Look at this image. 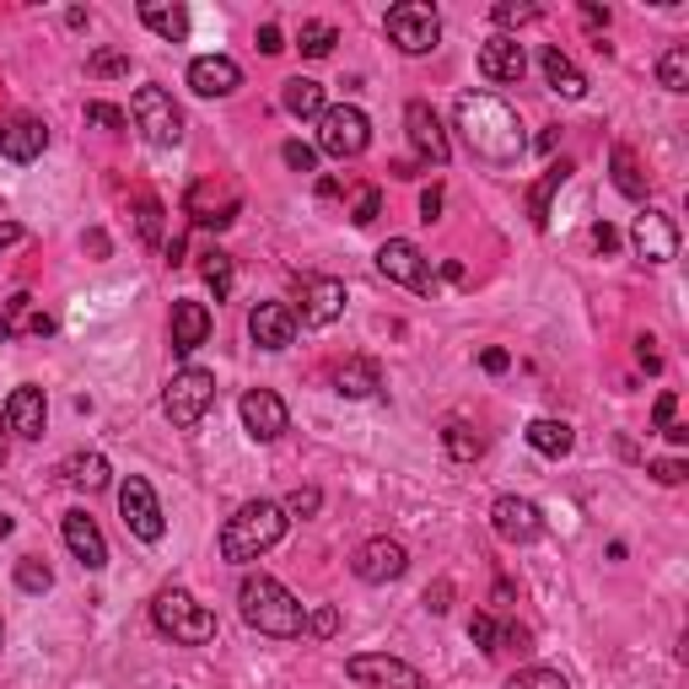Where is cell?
Segmentation results:
<instances>
[{
    "label": "cell",
    "instance_id": "30bf717a",
    "mask_svg": "<svg viewBox=\"0 0 689 689\" xmlns=\"http://www.w3.org/2000/svg\"><path fill=\"white\" fill-rule=\"evenodd\" d=\"M344 673L356 679L361 689H431L426 685V673L405 662V657H388V652H361L344 662Z\"/></svg>",
    "mask_w": 689,
    "mask_h": 689
},
{
    "label": "cell",
    "instance_id": "681fc988",
    "mask_svg": "<svg viewBox=\"0 0 689 689\" xmlns=\"http://www.w3.org/2000/svg\"><path fill=\"white\" fill-rule=\"evenodd\" d=\"M302 630H312V636H323V641H329V636L340 630V609H329V603H318V609H312V615H308V625H302Z\"/></svg>",
    "mask_w": 689,
    "mask_h": 689
},
{
    "label": "cell",
    "instance_id": "6f0895ef",
    "mask_svg": "<svg viewBox=\"0 0 689 689\" xmlns=\"http://www.w3.org/2000/svg\"><path fill=\"white\" fill-rule=\"evenodd\" d=\"M480 367H485V372H507V367H512V356H507V350H485Z\"/></svg>",
    "mask_w": 689,
    "mask_h": 689
},
{
    "label": "cell",
    "instance_id": "f35d334b",
    "mask_svg": "<svg viewBox=\"0 0 689 689\" xmlns=\"http://www.w3.org/2000/svg\"><path fill=\"white\" fill-rule=\"evenodd\" d=\"M136 232H140V242H162V200H151V194H140L136 200Z\"/></svg>",
    "mask_w": 689,
    "mask_h": 689
},
{
    "label": "cell",
    "instance_id": "8992f818",
    "mask_svg": "<svg viewBox=\"0 0 689 689\" xmlns=\"http://www.w3.org/2000/svg\"><path fill=\"white\" fill-rule=\"evenodd\" d=\"M372 146V119L361 113L356 103H340V108H323L318 113V151L334 157V162H350Z\"/></svg>",
    "mask_w": 689,
    "mask_h": 689
},
{
    "label": "cell",
    "instance_id": "03108f58",
    "mask_svg": "<svg viewBox=\"0 0 689 689\" xmlns=\"http://www.w3.org/2000/svg\"><path fill=\"white\" fill-rule=\"evenodd\" d=\"M6 533H11V517L0 512V539H6Z\"/></svg>",
    "mask_w": 689,
    "mask_h": 689
},
{
    "label": "cell",
    "instance_id": "d6986e66",
    "mask_svg": "<svg viewBox=\"0 0 689 689\" xmlns=\"http://www.w3.org/2000/svg\"><path fill=\"white\" fill-rule=\"evenodd\" d=\"M248 340L259 344V350H286V344L297 340V308L259 302V308L248 312Z\"/></svg>",
    "mask_w": 689,
    "mask_h": 689
},
{
    "label": "cell",
    "instance_id": "9a60e30c",
    "mask_svg": "<svg viewBox=\"0 0 689 689\" xmlns=\"http://www.w3.org/2000/svg\"><path fill=\"white\" fill-rule=\"evenodd\" d=\"M630 248H636V259H647V264H668V259H679V227H673V216H662V210H641L636 227H630Z\"/></svg>",
    "mask_w": 689,
    "mask_h": 689
},
{
    "label": "cell",
    "instance_id": "ffe728a7",
    "mask_svg": "<svg viewBox=\"0 0 689 689\" xmlns=\"http://www.w3.org/2000/svg\"><path fill=\"white\" fill-rule=\"evenodd\" d=\"M43 146H49V124L33 113H17V119L0 124V157L6 162H38Z\"/></svg>",
    "mask_w": 689,
    "mask_h": 689
},
{
    "label": "cell",
    "instance_id": "6da1fadb",
    "mask_svg": "<svg viewBox=\"0 0 689 689\" xmlns=\"http://www.w3.org/2000/svg\"><path fill=\"white\" fill-rule=\"evenodd\" d=\"M452 119H458L463 146H469L480 162H490V168H512L517 157L528 151L512 103H501L496 92H463L458 108H452Z\"/></svg>",
    "mask_w": 689,
    "mask_h": 689
},
{
    "label": "cell",
    "instance_id": "003e7915",
    "mask_svg": "<svg viewBox=\"0 0 689 689\" xmlns=\"http://www.w3.org/2000/svg\"><path fill=\"white\" fill-rule=\"evenodd\" d=\"M0 641H6V625H0Z\"/></svg>",
    "mask_w": 689,
    "mask_h": 689
},
{
    "label": "cell",
    "instance_id": "c3c4849f",
    "mask_svg": "<svg viewBox=\"0 0 689 689\" xmlns=\"http://www.w3.org/2000/svg\"><path fill=\"white\" fill-rule=\"evenodd\" d=\"M87 70H92V76H124V70H130V54L103 49V54H92V60H87Z\"/></svg>",
    "mask_w": 689,
    "mask_h": 689
},
{
    "label": "cell",
    "instance_id": "f907efd6",
    "mask_svg": "<svg viewBox=\"0 0 689 689\" xmlns=\"http://www.w3.org/2000/svg\"><path fill=\"white\" fill-rule=\"evenodd\" d=\"M647 475H652L657 485H679V480H685V475H689V469H685V458H657V463H652V469H647Z\"/></svg>",
    "mask_w": 689,
    "mask_h": 689
},
{
    "label": "cell",
    "instance_id": "74e56055",
    "mask_svg": "<svg viewBox=\"0 0 689 689\" xmlns=\"http://www.w3.org/2000/svg\"><path fill=\"white\" fill-rule=\"evenodd\" d=\"M657 81L668 92H689V43H673L662 60H657Z\"/></svg>",
    "mask_w": 689,
    "mask_h": 689
},
{
    "label": "cell",
    "instance_id": "44dd1931",
    "mask_svg": "<svg viewBox=\"0 0 689 689\" xmlns=\"http://www.w3.org/2000/svg\"><path fill=\"white\" fill-rule=\"evenodd\" d=\"M60 528H66L70 555H76L87 571H103L108 566V539H103V528H98V517L92 512H66L60 517Z\"/></svg>",
    "mask_w": 689,
    "mask_h": 689
},
{
    "label": "cell",
    "instance_id": "6125c7cd",
    "mask_svg": "<svg viewBox=\"0 0 689 689\" xmlns=\"http://www.w3.org/2000/svg\"><path fill=\"white\" fill-rule=\"evenodd\" d=\"M11 242H22V227H17V221H0V253H6Z\"/></svg>",
    "mask_w": 689,
    "mask_h": 689
},
{
    "label": "cell",
    "instance_id": "f1b7e54d",
    "mask_svg": "<svg viewBox=\"0 0 689 689\" xmlns=\"http://www.w3.org/2000/svg\"><path fill=\"white\" fill-rule=\"evenodd\" d=\"M528 448L539 452V458H566V452L577 448V431L566 426V420H528Z\"/></svg>",
    "mask_w": 689,
    "mask_h": 689
},
{
    "label": "cell",
    "instance_id": "4fadbf2b",
    "mask_svg": "<svg viewBox=\"0 0 689 689\" xmlns=\"http://www.w3.org/2000/svg\"><path fill=\"white\" fill-rule=\"evenodd\" d=\"M405 136H410V146H415V157H420V162L448 168L452 140H448V130H442V119H437V108H431V103H420V98H415V103L405 108Z\"/></svg>",
    "mask_w": 689,
    "mask_h": 689
},
{
    "label": "cell",
    "instance_id": "f546056e",
    "mask_svg": "<svg viewBox=\"0 0 689 689\" xmlns=\"http://www.w3.org/2000/svg\"><path fill=\"white\" fill-rule=\"evenodd\" d=\"M609 172H615V189H620L625 200H647L652 178L641 172V162H636V151H630V146H615V151H609Z\"/></svg>",
    "mask_w": 689,
    "mask_h": 689
},
{
    "label": "cell",
    "instance_id": "7402d4cb",
    "mask_svg": "<svg viewBox=\"0 0 689 689\" xmlns=\"http://www.w3.org/2000/svg\"><path fill=\"white\" fill-rule=\"evenodd\" d=\"M522 70H528V54H522V43H517V38L490 33L480 43V76H485V81L512 87V81H522Z\"/></svg>",
    "mask_w": 689,
    "mask_h": 689
},
{
    "label": "cell",
    "instance_id": "2e32d148",
    "mask_svg": "<svg viewBox=\"0 0 689 689\" xmlns=\"http://www.w3.org/2000/svg\"><path fill=\"white\" fill-rule=\"evenodd\" d=\"M490 528L507 539V545H533L545 533V512L528 501V496H496L490 507Z\"/></svg>",
    "mask_w": 689,
    "mask_h": 689
},
{
    "label": "cell",
    "instance_id": "7c38bea8",
    "mask_svg": "<svg viewBox=\"0 0 689 689\" xmlns=\"http://www.w3.org/2000/svg\"><path fill=\"white\" fill-rule=\"evenodd\" d=\"M378 270L393 286H410V291H420V297H431L437 291V280H431V264H426V253L415 248L410 238H388L378 248Z\"/></svg>",
    "mask_w": 689,
    "mask_h": 689
},
{
    "label": "cell",
    "instance_id": "94428289",
    "mask_svg": "<svg viewBox=\"0 0 689 689\" xmlns=\"http://www.w3.org/2000/svg\"><path fill=\"white\" fill-rule=\"evenodd\" d=\"M582 17L592 22V28H609V6H592V0H587V6H582Z\"/></svg>",
    "mask_w": 689,
    "mask_h": 689
},
{
    "label": "cell",
    "instance_id": "52a82bcc",
    "mask_svg": "<svg viewBox=\"0 0 689 689\" xmlns=\"http://www.w3.org/2000/svg\"><path fill=\"white\" fill-rule=\"evenodd\" d=\"M382 28H388V38H393L399 54H431V49L442 43V17H437V6H426V0L393 6Z\"/></svg>",
    "mask_w": 689,
    "mask_h": 689
},
{
    "label": "cell",
    "instance_id": "f5cc1de1",
    "mask_svg": "<svg viewBox=\"0 0 689 689\" xmlns=\"http://www.w3.org/2000/svg\"><path fill=\"white\" fill-rule=\"evenodd\" d=\"M592 248H598V253H615V248H620V232H615L609 221H598V227H592Z\"/></svg>",
    "mask_w": 689,
    "mask_h": 689
},
{
    "label": "cell",
    "instance_id": "836d02e7",
    "mask_svg": "<svg viewBox=\"0 0 689 689\" xmlns=\"http://www.w3.org/2000/svg\"><path fill=\"white\" fill-rule=\"evenodd\" d=\"M442 448H448V458H458V463H475L485 452V437L463 420V415H452L448 426H442Z\"/></svg>",
    "mask_w": 689,
    "mask_h": 689
},
{
    "label": "cell",
    "instance_id": "ab89813d",
    "mask_svg": "<svg viewBox=\"0 0 689 689\" xmlns=\"http://www.w3.org/2000/svg\"><path fill=\"white\" fill-rule=\"evenodd\" d=\"M507 689H571V685H566L560 668H517L507 679Z\"/></svg>",
    "mask_w": 689,
    "mask_h": 689
},
{
    "label": "cell",
    "instance_id": "277c9868",
    "mask_svg": "<svg viewBox=\"0 0 689 689\" xmlns=\"http://www.w3.org/2000/svg\"><path fill=\"white\" fill-rule=\"evenodd\" d=\"M151 625H157L162 636H172L178 647H206V641H216V615H210L189 587H162V592L151 598Z\"/></svg>",
    "mask_w": 689,
    "mask_h": 689
},
{
    "label": "cell",
    "instance_id": "7a4b0ae2",
    "mask_svg": "<svg viewBox=\"0 0 689 689\" xmlns=\"http://www.w3.org/2000/svg\"><path fill=\"white\" fill-rule=\"evenodd\" d=\"M238 603H242V620H248V630H259V636H276V641L302 636V625H308L302 598H297L291 587H280L276 577H264V571L242 577Z\"/></svg>",
    "mask_w": 689,
    "mask_h": 689
},
{
    "label": "cell",
    "instance_id": "4316f807",
    "mask_svg": "<svg viewBox=\"0 0 689 689\" xmlns=\"http://www.w3.org/2000/svg\"><path fill=\"white\" fill-rule=\"evenodd\" d=\"M539 70H545V81H550V92H560V98H571V103H577V98H587V76L577 66H571V54H560V49H545V54H539Z\"/></svg>",
    "mask_w": 689,
    "mask_h": 689
},
{
    "label": "cell",
    "instance_id": "60d3db41",
    "mask_svg": "<svg viewBox=\"0 0 689 689\" xmlns=\"http://www.w3.org/2000/svg\"><path fill=\"white\" fill-rule=\"evenodd\" d=\"M17 587H22V592H49V587H54V571H49L38 555H22V560H17Z\"/></svg>",
    "mask_w": 689,
    "mask_h": 689
},
{
    "label": "cell",
    "instance_id": "9f6ffc18",
    "mask_svg": "<svg viewBox=\"0 0 689 689\" xmlns=\"http://www.w3.org/2000/svg\"><path fill=\"white\" fill-rule=\"evenodd\" d=\"M448 598H452V587L437 582L431 592H426V609H431V615H448Z\"/></svg>",
    "mask_w": 689,
    "mask_h": 689
},
{
    "label": "cell",
    "instance_id": "be15d7a7",
    "mask_svg": "<svg viewBox=\"0 0 689 689\" xmlns=\"http://www.w3.org/2000/svg\"><path fill=\"white\" fill-rule=\"evenodd\" d=\"M388 172H393V178H420V168H415V162H393Z\"/></svg>",
    "mask_w": 689,
    "mask_h": 689
},
{
    "label": "cell",
    "instance_id": "91938a15",
    "mask_svg": "<svg viewBox=\"0 0 689 689\" xmlns=\"http://www.w3.org/2000/svg\"><path fill=\"white\" fill-rule=\"evenodd\" d=\"M652 344L657 340H641V344H636V356H641V367H647V372H657V367H662V356H657Z\"/></svg>",
    "mask_w": 689,
    "mask_h": 689
},
{
    "label": "cell",
    "instance_id": "816d5d0a",
    "mask_svg": "<svg viewBox=\"0 0 689 689\" xmlns=\"http://www.w3.org/2000/svg\"><path fill=\"white\" fill-rule=\"evenodd\" d=\"M673 410H679V399H673V393H657V405H652L657 431H668V426H673Z\"/></svg>",
    "mask_w": 689,
    "mask_h": 689
},
{
    "label": "cell",
    "instance_id": "e575fe53",
    "mask_svg": "<svg viewBox=\"0 0 689 689\" xmlns=\"http://www.w3.org/2000/svg\"><path fill=\"white\" fill-rule=\"evenodd\" d=\"M66 480L76 485V490H103L108 485V458L103 452H76L66 463Z\"/></svg>",
    "mask_w": 689,
    "mask_h": 689
},
{
    "label": "cell",
    "instance_id": "3957f363",
    "mask_svg": "<svg viewBox=\"0 0 689 689\" xmlns=\"http://www.w3.org/2000/svg\"><path fill=\"white\" fill-rule=\"evenodd\" d=\"M286 528H291L286 507H276V501H248V507H238V512L227 517V528H221V560L248 566V560L276 550L280 539H286Z\"/></svg>",
    "mask_w": 689,
    "mask_h": 689
},
{
    "label": "cell",
    "instance_id": "db71d44e",
    "mask_svg": "<svg viewBox=\"0 0 689 689\" xmlns=\"http://www.w3.org/2000/svg\"><path fill=\"white\" fill-rule=\"evenodd\" d=\"M437 216H442V189L431 183V189L420 194V221H437Z\"/></svg>",
    "mask_w": 689,
    "mask_h": 689
},
{
    "label": "cell",
    "instance_id": "680465c9",
    "mask_svg": "<svg viewBox=\"0 0 689 689\" xmlns=\"http://www.w3.org/2000/svg\"><path fill=\"white\" fill-rule=\"evenodd\" d=\"M501 641L517 647V652H528V630H522V625H501Z\"/></svg>",
    "mask_w": 689,
    "mask_h": 689
},
{
    "label": "cell",
    "instance_id": "603a6c76",
    "mask_svg": "<svg viewBox=\"0 0 689 689\" xmlns=\"http://www.w3.org/2000/svg\"><path fill=\"white\" fill-rule=\"evenodd\" d=\"M340 312H344V280L312 276L308 286H302V323H308V329H329Z\"/></svg>",
    "mask_w": 689,
    "mask_h": 689
},
{
    "label": "cell",
    "instance_id": "d6a6232c",
    "mask_svg": "<svg viewBox=\"0 0 689 689\" xmlns=\"http://www.w3.org/2000/svg\"><path fill=\"white\" fill-rule=\"evenodd\" d=\"M566 178H571V162H555V168H545V178L533 183V194H528V216H533L539 232L550 227V200H555V189H566Z\"/></svg>",
    "mask_w": 689,
    "mask_h": 689
},
{
    "label": "cell",
    "instance_id": "5bb4252c",
    "mask_svg": "<svg viewBox=\"0 0 689 689\" xmlns=\"http://www.w3.org/2000/svg\"><path fill=\"white\" fill-rule=\"evenodd\" d=\"M242 426H248V437L253 442H276L291 431V410H286V399H280L276 388H253V393H242Z\"/></svg>",
    "mask_w": 689,
    "mask_h": 689
},
{
    "label": "cell",
    "instance_id": "484cf974",
    "mask_svg": "<svg viewBox=\"0 0 689 689\" xmlns=\"http://www.w3.org/2000/svg\"><path fill=\"white\" fill-rule=\"evenodd\" d=\"M210 340V308L206 302H172V350L178 356H194Z\"/></svg>",
    "mask_w": 689,
    "mask_h": 689
},
{
    "label": "cell",
    "instance_id": "e7e4bbea",
    "mask_svg": "<svg viewBox=\"0 0 689 689\" xmlns=\"http://www.w3.org/2000/svg\"><path fill=\"white\" fill-rule=\"evenodd\" d=\"M6 431H11V420H6V410H0V452H6Z\"/></svg>",
    "mask_w": 689,
    "mask_h": 689
},
{
    "label": "cell",
    "instance_id": "4dcf8cb0",
    "mask_svg": "<svg viewBox=\"0 0 689 689\" xmlns=\"http://www.w3.org/2000/svg\"><path fill=\"white\" fill-rule=\"evenodd\" d=\"M140 22H146L157 38H168V43H183V38H189V11H183V6L146 0V6H140Z\"/></svg>",
    "mask_w": 689,
    "mask_h": 689
},
{
    "label": "cell",
    "instance_id": "b9f144b4",
    "mask_svg": "<svg viewBox=\"0 0 689 689\" xmlns=\"http://www.w3.org/2000/svg\"><path fill=\"white\" fill-rule=\"evenodd\" d=\"M378 216H382V189L361 183V189H356V200H350V221H356V227H372Z\"/></svg>",
    "mask_w": 689,
    "mask_h": 689
},
{
    "label": "cell",
    "instance_id": "bcb514c9",
    "mask_svg": "<svg viewBox=\"0 0 689 689\" xmlns=\"http://www.w3.org/2000/svg\"><path fill=\"white\" fill-rule=\"evenodd\" d=\"M280 157H286V168H291V172H312V168H318V151L302 146V140H286V146H280Z\"/></svg>",
    "mask_w": 689,
    "mask_h": 689
},
{
    "label": "cell",
    "instance_id": "d590c367",
    "mask_svg": "<svg viewBox=\"0 0 689 689\" xmlns=\"http://www.w3.org/2000/svg\"><path fill=\"white\" fill-rule=\"evenodd\" d=\"M200 280L216 291V302H227L232 297V253H221V248L200 253Z\"/></svg>",
    "mask_w": 689,
    "mask_h": 689
},
{
    "label": "cell",
    "instance_id": "ee69618b",
    "mask_svg": "<svg viewBox=\"0 0 689 689\" xmlns=\"http://www.w3.org/2000/svg\"><path fill=\"white\" fill-rule=\"evenodd\" d=\"M469 641H475L480 652H501V625L490 620V615H475V620H469Z\"/></svg>",
    "mask_w": 689,
    "mask_h": 689
},
{
    "label": "cell",
    "instance_id": "7bdbcfd3",
    "mask_svg": "<svg viewBox=\"0 0 689 689\" xmlns=\"http://www.w3.org/2000/svg\"><path fill=\"white\" fill-rule=\"evenodd\" d=\"M490 17H496V28H522V22L539 17V6H528V0H501Z\"/></svg>",
    "mask_w": 689,
    "mask_h": 689
},
{
    "label": "cell",
    "instance_id": "8d00e7d4",
    "mask_svg": "<svg viewBox=\"0 0 689 689\" xmlns=\"http://www.w3.org/2000/svg\"><path fill=\"white\" fill-rule=\"evenodd\" d=\"M334 43H340L334 22H302V33H297V49H302L308 60H329V54H334Z\"/></svg>",
    "mask_w": 689,
    "mask_h": 689
},
{
    "label": "cell",
    "instance_id": "7dc6e473",
    "mask_svg": "<svg viewBox=\"0 0 689 689\" xmlns=\"http://www.w3.org/2000/svg\"><path fill=\"white\" fill-rule=\"evenodd\" d=\"M87 124H98V130H124L130 119H124V108H113V103H87Z\"/></svg>",
    "mask_w": 689,
    "mask_h": 689
},
{
    "label": "cell",
    "instance_id": "11a10c76",
    "mask_svg": "<svg viewBox=\"0 0 689 689\" xmlns=\"http://www.w3.org/2000/svg\"><path fill=\"white\" fill-rule=\"evenodd\" d=\"M259 49H264V54H280V49H286V38H280L276 22H264V28H259Z\"/></svg>",
    "mask_w": 689,
    "mask_h": 689
},
{
    "label": "cell",
    "instance_id": "d4e9b609",
    "mask_svg": "<svg viewBox=\"0 0 689 689\" xmlns=\"http://www.w3.org/2000/svg\"><path fill=\"white\" fill-rule=\"evenodd\" d=\"M6 420H11V431L17 437H28V442H38L43 437V420H49V405H43V388H33V382H22L11 399H6Z\"/></svg>",
    "mask_w": 689,
    "mask_h": 689
},
{
    "label": "cell",
    "instance_id": "1f68e13d",
    "mask_svg": "<svg viewBox=\"0 0 689 689\" xmlns=\"http://www.w3.org/2000/svg\"><path fill=\"white\" fill-rule=\"evenodd\" d=\"M280 103H286L291 119H318V113H323V87H318L312 76H291L286 92H280Z\"/></svg>",
    "mask_w": 689,
    "mask_h": 689
},
{
    "label": "cell",
    "instance_id": "ba28073f",
    "mask_svg": "<svg viewBox=\"0 0 689 689\" xmlns=\"http://www.w3.org/2000/svg\"><path fill=\"white\" fill-rule=\"evenodd\" d=\"M130 113H136L140 136L151 140V146H178L183 140V113L172 103V92H162V87H136Z\"/></svg>",
    "mask_w": 689,
    "mask_h": 689
},
{
    "label": "cell",
    "instance_id": "9c48e42d",
    "mask_svg": "<svg viewBox=\"0 0 689 689\" xmlns=\"http://www.w3.org/2000/svg\"><path fill=\"white\" fill-rule=\"evenodd\" d=\"M119 517H124V528L146 539V545H157L162 533H168V517H162V501H157V490L140 480V475H124L119 480Z\"/></svg>",
    "mask_w": 689,
    "mask_h": 689
},
{
    "label": "cell",
    "instance_id": "5b68a950",
    "mask_svg": "<svg viewBox=\"0 0 689 689\" xmlns=\"http://www.w3.org/2000/svg\"><path fill=\"white\" fill-rule=\"evenodd\" d=\"M210 405H216V378H210L206 367H183L162 388V410H168V420L178 431H194L210 415Z\"/></svg>",
    "mask_w": 689,
    "mask_h": 689
},
{
    "label": "cell",
    "instance_id": "ac0fdd59",
    "mask_svg": "<svg viewBox=\"0 0 689 689\" xmlns=\"http://www.w3.org/2000/svg\"><path fill=\"white\" fill-rule=\"evenodd\" d=\"M54 334V318L43 312V302H33L28 291H17L6 308H0V340H49Z\"/></svg>",
    "mask_w": 689,
    "mask_h": 689
},
{
    "label": "cell",
    "instance_id": "e0dca14e",
    "mask_svg": "<svg viewBox=\"0 0 689 689\" xmlns=\"http://www.w3.org/2000/svg\"><path fill=\"white\" fill-rule=\"evenodd\" d=\"M238 210H242V200L232 183H194V189H189V216H194V227L221 232V227L238 221Z\"/></svg>",
    "mask_w": 689,
    "mask_h": 689
},
{
    "label": "cell",
    "instance_id": "cb8c5ba5",
    "mask_svg": "<svg viewBox=\"0 0 689 689\" xmlns=\"http://www.w3.org/2000/svg\"><path fill=\"white\" fill-rule=\"evenodd\" d=\"M189 87H194L200 98H232L242 87V70H238V60H227V54H200V60L189 66Z\"/></svg>",
    "mask_w": 689,
    "mask_h": 689
},
{
    "label": "cell",
    "instance_id": "83f0119b",
    "mask_svg": "<svg viewBox=\"0 0 689 689\" xmlns=\"http://www.w3.org/2000/svg\"><path fill=\"white\" fill-rule=\"evenodd\" d=\"M334 388H340L344 399H372V393L382 388L378 361H372V356H350L340 372H334Z\"/></svg>",
    "mask_w": 689,
    "mask_h": 689
},
{
    "label": "cell",
    "instance_id": "8fae6325",
    "mask_svg": "<svg viewBox=\"0 0 689 689\" xmlns=\"http://www.w3.org/2000/svg\"><path fill=\"white\" fill-rule=\"evenodd\" d=\"M350 571H356V582H367V587H388V582H399L405 571H410V555H405V545L399 539H367L361 550L350 555Z\"/></svg>",
    "mask_w": 689,
    "mask_h": 689
},
{
    "label": "cell",
    "instance_id": "f6af8a7d",
    "mask_svg": "<svg viewBox=\"0 0 689 689\" xmlns=\"http://www.w3.org/2000/svg\"><path fill=\"white\" fill-rule=\"evenodd\" d=\"M323 507V496H318V485H297L291 496H286V517H312Z\"/></svg>",
    "mask_w": 689,
    "mask_h": 689
}]
</instances>
